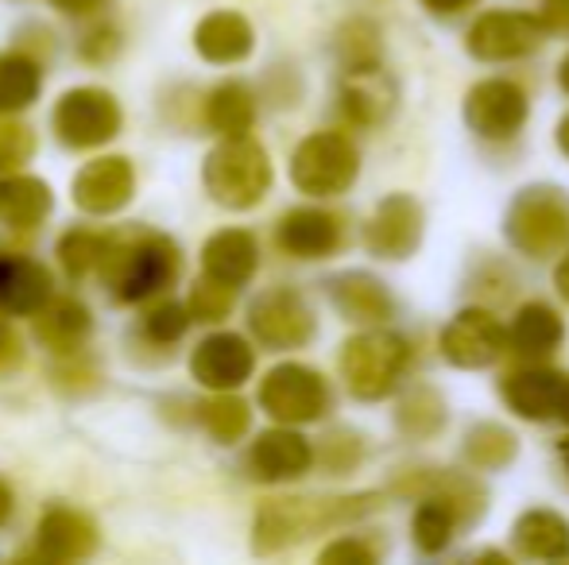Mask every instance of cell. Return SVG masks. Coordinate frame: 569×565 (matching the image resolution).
Wrapping results in <instances>:
<instances>
[{
  "instance_id": "cell-43",
  "label": "cell",
  "mask_w": 569,
  "mask_h": 565,
  "mask_svg": "<svg viewBox=\"0 0 569 565\" xmlns=\"http://www.w3.org/2000/svg\"><path fill=\"white\" fill-rule=\"evenodd\" d=\"M542 20L555 31H569V0H542Z\"/></svg>"
},
{
  "instance_id": "cell-44",
  "label": "cell",
  "mask_w": 569,
  "mask_h": 565,
  "mask_svg": "<svg viewBox=\"0 0 569 565\" xmlns=\"http://www.w3.org/2000/svg\"><path fill=\"white\" fill-rule=\"evenodd\" d=\"M16 361H20V341H16V333L0 322V372L12 369Z\"/></svg>"
},
{
  "instance_id": "cell-26",
  "label": "cell",
  "mask_w": 569,
  "mask_h": 565,
  "mask_svg": "<svg viewBox=\"0 0 569 565\" xmlns=\"http://www.w3.org/2000/svg\"><path fill=\"white\" fill-rule=\"evenodd\" d=\"M516 546L527 558H542L555 562L569 554V523L558 512H547V507H531L516 519Z\"/></svg>"
},
{
  "instance_id": "cell-24",
  "label": "cell",
  "mask_w": 569,
  "mask_h": 565,
  "mask_svg": "<svg viewBox=\"0 0 569 565\" xmlns=\"http://www.w3.org/2000/svg\"><path fill=\"white\" fill-rule=\"evenodd\" d=\"M256 264H260V249H256L252 233H244V229H226V233L210 236V244H206V275L210 280L240 286L252 280Z\"/></svg>"
},
{
  "instance_id": "cell-46",
  "label": "cell",
  "mask_w": 569,
  "mask_h": 565,
  "mask_svg": "<svg viewBox=\"0 0 569 565\" xmlns=\"http://www.w3.org/2000/svg\"><path fill=\"white\" fill-rule=\"evenodd\" d=\"M555 286H558V294H562V299L569 302V256L555 268Z\"/></svg>"
},
{
  "instance_id": "cell-36",
  "label": "cell",
  "mask_w": 569,
  "mask_h": 565,
  "mask_svg": "<svg viewBox=\"0 0 569 565\" xmlns=\"http://www.w3.org/2000/svg\"><path fill=\"white\" fill-rule=\"evenodd\" d=\"M202 423L218 442H237L240 434L248 430V407L237 400V395H218L202 407Z\"/></svg>"
},
{
  "instance_id": "cell-38",
  "label": "cell",
  "mask_w": 569,
  "mask_h": 565,
  "mask_svg": "<svg viewBox=\"0 0 569 565\" xmlns=\"http://www.w3.org/2000/svg\"><path fill=\"white\" fill-rule=\"evenodd\" d=\"M338 51H341L345 70L368 67V62H380V36H376L372 23H360L357 20V23H349V28L341 31Z\"/></svg>"
},
{
  "instance_id": "cell-14",
  "label": "cell",
  "mask_w": 569,
  "mask_h": 565,
  "mask_svg": "<svg viewBox=\"0 0 569 565\" xmlns=\"http://www.w3.org/2000/svg\"><path fill=\"white\" fill-rule=\"evenodd\" d=\"M252 364H256L252 349H248V341L237 337V333H213V337H206L202 345L194 349V356H190L194 380L213 387V392H232V387H240L252 376Z\"/></svg>"
},
{
  "instance_id": "cell-2",
  "label": "cell",
  "mask_w": 569,
  "mask_h": 565,
  "mask_svg": "<svg viewBox=\"0 0 569 565\" xmlns=\"http://www.w3.org/2000/svg\"><path fill=\"white\" fill-rule=\"evenodd\" d=\"M101 268L117 302H143L179 275L182 260L171 236L132 233L124 241H109V256Z\"/></svg>"
},
{
  "instance_id": "cell-5",
  "label": "cell",
  "mask_w": 569,
  "mask_h": 565,
  "mask_svg": "<svg viewBox=\"0 0 569 565\" xmlns=\"http://www.w3.org/2000/svg\"><path fill=\"white\" fill-rule=\"evenodd\" d=\"M202 182L210 198L226 210H252L271 186V163L263 148L248 137H226L206 155Z\"/></svg>"
},
{
  "instance_id": "cell-30",
  "label": "cell",
  "mask_w": 569,
  "mask_h": 565,
  "mask_svg": "<svg viewBox=\"0 0 569 565\" xmlns=\"http://www.w3.org/2000/svg\"><path fill=\"white\" fill-rule=\"evenodd\" d=\"M206 117H210L213 132H221V137H248V129H252V121H256V101H252V93H248V85L221 82L218 90L210 93Z\"/></svg>"
},
{
  "instance_id": "cell-3",
  "label": "cell",
  "mask_w": 569,
  "mask_h": 565,
  "mask_svg": "<svg viewBox=\"0 0 569 565\" xmlns=\"http://www.w3.org/2000/svg\"><path fill=\"white\" fill-rule=\"evenodd\" d=\"M511 249L531 260L562 256L569 244V198L558 186H523L503 213Z\"/></svg>"
},
{
  "instance_id": "cell-39",
  "label": "cell",
  "mask_w": 569,
  "mask_h": 565,
  "mask_svg": "<svg viewBox=\"0 0 569 565\" xmlns=\"http://www.w3.org/2000/svg\"><path fill=\"white\" fill-rule=\"evenodd\" d=\"M187 322H190L187 306H179V302H159V306L148 310V317H143V333H148V341H156V345H171V341H179L182 333H187Z\"/></svg>"
},
{
  "instance_id": "cell-51",
  "label": "cell",
  "mask_w": 569,
  "mask_h": 565,
  "mask_svg": "<svg viewBox=\"0 0 569 565\" xmlns=\"http://www.w3.org/2000/svg\"><path fill=\"white\" fill-rule=\"evenodd\" d=\"M558 82H562V90L569 93V54L562 59V67H558Z\"/></svg>"
},
{
  "instance_id": "cell-29",
  "label": "cell",
  "mask_w": 569,
  "mask_h": 565,
  "mask_svg": "<svg viewBox=\"0 0 569 565\" xmlns=\"http://www.w3.org/2000/svg\"><path fill=\"white\" fill-rule=\"evenodd\" d=\"M39 337L54 349V353H74L86 337H90V310L74 299H59V302H47L39 310Z\"/></svg>"
},
{
  "instance_id": "cell-4",
  "label": "cell",
  "mask_w": 569,
  "mask_h": 565,
  "mask_svg": "<svg viewBox=\"0 0 569 565\" xmlns=\"http://www.w3.org/2000/svg\"><path fill=\"white\" fill-rule=\"evenodd\" d=\"M407 364H411V345L391 330H365L341 345L345 387L365 403L396 392Z\"/></svg>"
},
{
  "instance_id": "cell-8",
  "label": "cell",
  "mask_w": 569,
  "mask_h": 565,
  "mask_svg": "<svg viewBox=\"0 0 569 565\" xmlns=\"http://www.w3.org/2000/svg\"><path fill=\"white\" fill-rule=\"evenodd\" d=\"M547 20L531 12H485L469 28V54L485 62H508L539 51Z\"/></svg>"
},
{
  "instance_id": "cell-10",
  "label": "cell",
  "mask_w": 569,
  "mask_h": 565,
  "mask_svg": "<svg viewBox=\"0 0 569 565\" xmlns=\"http://www.w3.org/2000/svg\"><path fill=\"white\" fill-rule=\"evenodd\" d=\"M120 129V109L106 90H70L54 105V132L70 148H98Z\"/></svg>"
},
{
  "instance_id": "cell-22",
  "label": "cell",
  "mask_w": 569,
  "mask_h": 565,
  "mask_svg": "<svg viewBox=\"0 0 569 565\" xmlns=\"http://www.w3.org/2000/svg\"><path fill=\"white\" fill-rule=\"evenodd\" d=\"M51 302V275L23 256H0V310L39 314Z\"/></svg>"
},
{
  "instance_id": "cell-47",
  "label": "cell",
  "mask_w": 569,
  "mask_h": 565,
  "mask_svg": "<svg viewBox=\"0 0 569 565\" xmlns=\"http://www.w3.org/2000/svg\"><path fill=\"white\" fill-rule=\"evenodd\" d=\"M54 4H59L62 12H86V8H93L98 0H54Z\"/></svg>"
},
{
  "instance_id": "cell-49",
  "label": "cell",
  "mask_w": 569,
  "mask_h": 565,
  "mask_svg": "<svg viewBox=\"0 0 569 565\" xmlns=\"http://www.w3.org/2000/svg\"><path fill=\"white\" fill-rule=\"evenodd\" d=\"M558 148H562L569 159V113L562 117V124H558Z\"/></svg>"
},
{
  "instance_id": "cell-41",
  "label": "cell",
  "mask_w": 569,
  "mask_h": 565,
  "mask_svg": "<svg viewBox=\"0 0 569 565\" xmlns=\"http://www.w3.org/2000/svg\"><path fill=\"white\" fill-rule=\"evenodd\" d=\"M322 562L326 565H372L376 562V551L360 538H338L322 551Z\"/></svg>"
},
{
  "instance_id": "cell-6",
  "label": "cell",
  "mask_w": 569,
  "mask_h": 565,
  "mask_svg": "<svg viewBox=\"0 0 569 565\" xmlns=\"http://www.w3.org/2000/svg\"><path fill=\"white\" fill-rule=\"evenodd\" d=\"M360 155L352 148L349 137L341 132H315L295 148L291 159V182L302 194L315 198H333L357 182Z\"/></svg>"
},
{
  "instance_id": "cell-28",
  "label": "cell",
  "mask_w": 569,
  "mask_h": 565,
  "mask_svg": "<svg viewBox=\"0 0 569 565\" xmlns=\"http://www.w3.org/2000/svg\"><path fill=\"white\" fill-rule=\"evenodd\" d=\"M566 337V325L555 306L547 302H527L519 306L516 322H511V345L523 356H550Z\"/></svg>"
},
{
  "instance_id": "cell-1",
  "label": "cell",
  "mask_w": 569,
  "mask_h": 565,
  "mask_svg": "<svg viewBox=\"0 0 569 565\" xmlns=\"http://www.w3.org/2000/svg\"><path fill=\"white\" fill-rule=\"evenodd\" d=\"M376 507V496H341V500H271L256 515L252 546L256 554H276L315 531L360 519Z\"/></svg>"
},
{
  "instance_id": "cell-40",
  "label": "cell",
  "mask_w": 569,
  "mask_h": 565,
  "mask_svg": "<svg viewBox=\"0 0 569 565\" xmlns=\"http://www.w3.org/2000/svg\"><path fill=\"white\" fill-rule=\"evenodd\" d=\"M31 151H36V140H31V132L23 129V124L8 121V117H0V174L23 167L31 159Z\"/></svg>"
},
{
  "instance_id": "cell-11",
  "label": "cell",
  "mask_w": 569,
  "mask_h": 565,
  "mask_svg": "<svg viewBox=\"0 0 569 565\" xmlns=\"http://www.w3.org/2000/svg\"><path fill=\"white\" fill-rule=\"evenodd\" d=\"M508 333L496 322V314L480 306H469L461 314L450 317V325L442 330V356L453 369H488L503 356Z\"/></svg>"
},
{
  "instance_id": "cell-13",
  "label": "cell",
  "mask_w": 569,
  "mask_h": 565,
  "mask_svg": "<svg viewBox=\"0 0 569 565\" xmlns=\"http://www.w3.org/2000/svg\"><path fill=\"white\" fill-rule=\"evenodd\" d=\"M422 241V205L411 194H388L365 229V244L380 260H407Z\"/></svg>"
},
{
  "instance_id": "cell-33",
  "label": "cell",
  "mask_w": 569,
  "mask_h": 565,
  "mask_svg": "<svg viewBox=\"0 0 569 565\" xmlns=\"http://www.w3.org/2000/svg\"><path fill=\"white\" fill-rule=\"evenodd\" d=\"M396 423L411 437H430L446 426V403L430 387H411L396 411Z\"/></svg>"
},
{
  "instance_id": "cell-31",
  "label": "cell",
  "mask_w": 569,
  "mask_h": 565,
  "mask_svg": "<svg viewBox=\"0 0 569 565\" xmlns=\"http://www.w3.org/2000/svg\"><path fill=\"white\" fill-rule=\"evenodd\" d=\"M519 453V442L511 430L496 423H477L465 434V457L472 461V468H500Z\"/></svg>"
},
{
  "instance_id": "cell-19",
  "label": "cell",
  "mask_w": 569,
  "mask_h": 565,
  "mask_svg": "<svg viewBox=\"0 0 569 565\" xmlns=\"http://www.w3.org/2000/svg\"><path fill=\"white\" fill-rule=\"evenodd\" d=\"M403 496H419V500H442L446 507H453V515L461 523H477L485 515L488 504V492L480 481L461 473H422L411 476V481L399 484Z\"/></svg>"
},
{
  "instance_id": "cell-7",
  "label": "cell",
  "mask_w": 569,
  "mask_h": 565,
  "mask_svg": "<svg viewBox=\"0 0 569 565\" xmlns=\"http://www.w3.org/2000/svg\"><path fill=\"white\" fill-rule=\"evenodd\" d=\"M260 403L276 423L299 426L315 423L330 407V387L307 364H279L268 372V380L260 384Z\"/></svg>"
},
{
  "instance_id": "cell-45",
  "label": "cell",
  "mask_w": 569,
  "mask_h": 565,
  "mask_svg": "<svg viewBox=\"0 0 569 565\" xmlns=\"http://www.w3.org/2000/svg\"><path fill=\"white\" fill-rule=\"evenodd\" d=\"M422 4H427L435 16H457L461 8H469L472 0H422Z\"/></svg>"
},
{
  "instance_id": "cell-23",
  "label": "cell",
  "mask_w": 569,
  "mask_h": 565,
  "mask_svg": "<svg viewBox=\"0 0 569 565\" xmlns=\"http://www.w3.org/2000/svg\"><path fill=\"white\" fill-rule=\"evenodd\" d=\"M98 546V527L82 512L54 507L39 523V554L51 562H78Z\"/></svg>"
},
{
  "instance_id": "cell-50",
  "label": "cell",
  "mask_w": 569,
  "mask_h": 565,
  "mask_svg": "<svg viewBox=\"0 0 569 565\" xmlns=\"http://www.w3.org/2000/svg\"><path fill=\"white\" fill-rule=\"evenodd\" d=\"M558 418L569 426V376H566V392H562V407H558Z\"/></svg>"
},
{
  "instance_id": "cell-17",
  "label": "cell",
  "mask_w": 569,
  "mask_h": 565,
  "mask_svg": "<svg viewBox=\"0 0 569 565\" xmlns=\"http://www.w3.org/2000/svg\"><path fill=\"white\" fill-rule=\"evenodd\" d=\"M132 167L128 159H93L78 171L74 179V202L86 213H117L132 198Z\"/></svg>"
},
{
  "instance_id": "cell-20",
  "label": "cell",
  "mask_w": 569,
  "mask_h": 565,
  "mask_svg": "<svg viewBox=\"0 0 569 565\" xmlns=\"http://www.w3.org/2000/svg\"><path fill=\"white\" fill-rule=\"evenodd\" d=\"M252 473L260 476V481H295V476H302L310 468V461H315V450H310V442L302 434H295V430H268V434L256 437L252 445Z\"/></svg>"
},
{
  "instance_id": "cell-34",
  "label": "cell",
  "mask_w": 569,
  "mask_h": 565,
  "mask_svg": "<svg viewBox=\"0 0 569 565\" xmlns=\"http://www.w3.org/2000/svg\"><path fill=\"white\" fill-rule=\"evenodd\" d=\"M39 93V67L23 54H4L0 59V113L28 109Z\"/></svg>"
},
{
  "instance_id": "cell-27",
  "label": "cell",
  "mask_w": 569,
  "mask_h": 565,
  "mask_svg": "<svg viewBox=\"0 0 569 565\" xmlns=\"http://www.w3.org/2000/svg\"><path fill=\"white\" fill-rule=\"evenodd\" d=\"M51 213V190L31 174L0 179V221L12 229H36Z\"/></svg>"
},
{
  "instance_id": "cell-25",
  "label": "cell",
  "mask_w": 569,
  "mask_h": 565,
  "mask_svg": "<svg viewBox=\"0 0 569 565\" xmlns=\"http://www.w3.org/2000/svg\"><path fill=\"white\" fill-rule=\"evenodd\" d=\"M194 47L210 62H240L252 51V23L240 12H210L198 23Z\"/></svg>"
},
{
  "instance_id": "cell-35",
  "label": "cell",
  "mask_w": 569,
  "mask_h": 565,
  "mask_svg": "<svg viewBox=\"0 0 569 565\" xmlns=\"http://www.w3.org/2000/svg\"><path fill=\"white\" fill-rule=\"evenodd\" d=\"M109 256V236H98V233H86V229H74V233L62 236L59 244V260L70 275H86L93 268H101Z\"/></svg>"
},
{
  "instance_id": "cell-12",
  "label": "cell",
  "mask_w": 569,
  "mask_h": 565,
  "mask_svg": "<svg viewBox=\"0 0 569 565\" xmlns=\"http://www.w3.org/2000/svg\"><path fill=\"white\" fill-rule=\"evenodd\" d=\"M248 325L268 349H299L315 337V314H310L307 299L287 286L260 294L248 310Z\"/></svg>"
},
{
  "instance_id": "cell-18",
  "label": "cell",
  "mask_w": 569,
  "mask_h": 565,
  "mask_svg": "<svg viewBox=\"0 0 569 565\" xmlns=\"http://www.w3.org/2000/svg\"><path fill=\"white\" fill-rule=\"evenodd\" d=\"M279 249L291 252L299 260H326L333 249L341 244V225L333 213L326 210H291L283 221H279Z\"/></svg>"
},
{
  "instance_id": "cell-15",
  "label": "cell",
  "mask_w": 569,
  "mask_h": 565,
  "mask_svg": "<svg viewBox=\"0 0 569 565\" xmlns=\"http://www.w3.org/2000/svg\"><path fill=\"white\" fill-rule=\"evenodd\" d=\"M399 90L388 74H383L380 62H368V67H352L345 70L341 82V109L352 117L357 124H383L396 113Z\"/></svg>"
},
{
  "instance_id": "cell-16",
  "label": "cell",
  "mask_w": 569,
  "mask_h": 565,
  "mask_svg": "<svg viewBox=\"0 0 569 565\" xmlns=\"http://www.w3.org/2000/svg\"><path fill=\"white\" fill-rule=\"evenodd\" d=\"M562 392H566V376L555 369H519L500 384L503 403H508L519 418H531V423L558 418Z\"/></svg>"
},
{
  "instance_id": "cell-21",
  "label": "cell",
  "mask_w": 569,
  "mask_h": 565,
  "mask_svg": "<svg viewBox=\"0 0 569 565\" xmlns=\"http://www.w3.org/2000/svg\"><path fill=\"white\" fill-rule=\"evenodd\" d=\"M330 299L349 322L357 325H383L396 310L388 286L368 272H345L330 283Z\"/></svg>"
},
{
  "instance_id": "cell-32",
  "label": "cell",
  "mask_w": 569,
  "mask_h": 565,
  "mask_svg": "<svg viewBox=\"0 0 569 565\" xmlns=\"http://www.w3.org/2000/svg\"><path fill=\"white\" fill-rule=\"evenodd\" d=\"M457 515L453 507H446L442 500H422L419 512H415L411 523V538L422 554H442L446 546L453 543V531H457Z\"/></svg>"
},
{
  "instance_id": "cell-48",
  "label": "cell",
  "mask_w": 569,
  "mask_h": 565,
  "mask_svg": "<svg viewBox=\"0 0 569 565\" xmlns=\"http://www.w3.org/2000/svg\"><path fill=\"white\" fill-rule=\"evenodd\" d=\"M8 515H12V492H8L4 484H0V523H4Z\"/></svg>"
},
{
  "instance_id": "cell-37",
  "label": "cell",
  "mask_w": 569,
  "mask_h": 565,
  "mask_svg": "<svg viewBox=\"0 0 569 565\" xmlns=\"http://www.w3.org/2000/svg\"><path fill=\"white\" fill-rule=\"evenodd\" d=\"M187 310H190V317H194V322H221V317L232 310V286L206 275V280L190 291Z\"/></svg>"
},
{
  "instance_id": "cell-42",
  "label": "cell",
  "mask_w": 569,
  "mask_h": 565,
  "mask_svg": "<svg viewBox=\"0 0 569 565\" xmlns=\"http://www.w3.org/2000/svg\"><path fill=\"white\" fill-rule=\"evenodd\" d=\"M360 457V442L352 434H330L322 445V461L333 468V473H345V468H352Z\"/></svg>"
},
{
  "instance_id": "cell-9",
  "label": "cell",
  "mask_w": 569,
  "mask_h": 565,
  "mask_svg": "<svg viewBox=\"0 0 569 565\" xmlns=\"http://www.w3.org/2000/svg\"><path fill=\"white\" fill-rule=\"evenodd\" d=\"M527 121V93L508 78H488L465 93V124L480 140H511Z\"/></svg>"
},
{
  "instance_id": "cell-52",
  "label": "cell",
  "mask_w": 569,
  "mask_h": 565,
  "mask_svg": "<svg viewBox=\"0 0 569 565\" xmlns=\"http://www.w3.org/2000/svg\"><path fill=\"white\" fill-rule=\"evenodd\" d=\"M566 461H569V453H566Z\"/></svg>"
}]
</instances>
